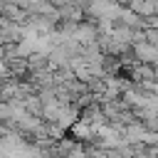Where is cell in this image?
<instances>
[{
    "mask_svg": "<svg viewBox=\"0 0 158 158\" xmlns=\"http://www.w3.org/2000/svg\"><path fill=\"white\" fill-rule=\"evenodd\" d=\"M133 52L138 57V64H151V67L158 64V47H153L148 42H141V44H133Z\"/></svg>",
    "mask_w": 158,
    "mask_h": 158,
    "instance_id": "cell-1",
    "label": "cell"
},
{
    "mask_svg": "<svg viewBox=\"0 0 158 158\" xmlns=\"http://www.w3.org/2000/svg\"><path fill=\"white\" fill-rule=\"evenodd\" d=\"M69 131H72V136H74V138H81V141L96 138V131H94V128H91L89 123H84V121H77V123H74V126H72Z\"/></svg>",
    "mask_w": 158,
    "mask_h": 158,
    "instance_id": "cell-2",
    "label": "cell"
},
{
    "mask_svg": "<svg viewBox=\"0 0 158 158\" xmlns=\"http://www.w3.org/2000/svg\"><path fill=\"white\" fill-rule=\"evenodd\" d=\"M5 5H7V0H0V12L5 10Z\"/></svg>",
    "mask_w": 158,
    "mask_h": 158,
    "instance_id": "cell-3",
    "label": "cell"
},
{
    "mask_svg": "<svg viewBox=\"0 0 158 158\" xmlns=\"http://www.w3.org/2000/svg\"><path fill=\"white\" fill-rule=\"evenodd\" d=\"M5 131H7V128H5V126H0V138H2V133H5Z\"/></svg>",
    "mask_w": 158,
    "mask_h": 158,
    "instance_id": "cell-4",
    "label": "cell"
}]
</instances>
